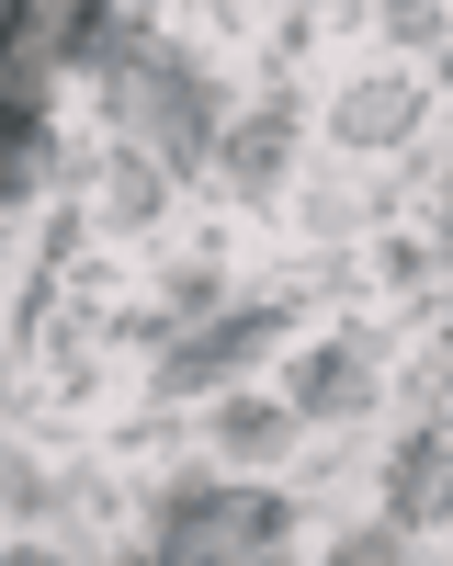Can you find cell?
I'll return each mask as SVG.
<instances>
[{"instance_id": "1", "label": "cell", "mask_w": 453, "mask_h": 566, "mask_svg": "<svg viewBox=\"0 0 453 566\" xmlns=\"http://www.w3.org/2000/svg\"><path fill=\"white\" fill-rule=\"evenodd\" d=\"M272 555H284L272 488H181L159 510V566H272Z\"/></svg>"}, {"instance_id": "2", "label": "cell", "mask_w": 453, "mask_h": 566, "mask_svg": "<svg viewBox=\"0 0 453 566\" xmlns=\"http://www.w3.org/2000/svg\"><path fill=\"white\" fill-rule=\"evenodd\" d=\"M136 136H148L159 170H204L215 159V80L181 57H148L136 69Z\"/></svg>"}, {"instance_id": "3", "label": "cell", "mask_w": 453, "mask_h": 566, "mask_svg": "<svg viewBox=\"0 0 453 566\" xmlns=\"http://www.w3.org/2000/svg\"><path fill=\"white\" fill-rule=\"evenodd\" d=\"M272 328H284V295H272V306H239V317H215L204 340H170L159 386H170V397H204V386H227V374H250V363L272 352Z\"/></svg>"}, {"instance_id": "4", "label": "cell", "mask_w": 453, "mask_h": 566, "mask_svg": "<svg viewBox=\"0 0 453 566\" xmlns=\"http://www.w3.org/2000/svg\"><path fill=\"white\" fill-rule=\"evenodd\" d=\"M431 522H453V442L408 431L397 442V533H431Z\"/></svg>"}, {"instance_id": "5", "label": "cell", "mask_w": 453, "mask_h": 566, "mask_svg": "<svg viewBox=\"0 0 453 566\" xmlns=\"http://www.w3.org/2000/svg\"><path fill=\"white\" fill-rule=\"evenodd\" d=\"M362 397H375V363H362L351 340L306 352V374H295V419H340V408H362Z\"/></svg>"}, {"instance_id": "6", "label": "cell", "mask_w": 453, "mask_h": 566, "mask_svg": "<svg viewBox=\"0 0 453 566\" xmlns=\"http://www.w3.org/2000/svg\"><path fill=\"white\" fill-rule=\"evenodd\" d=\"M408 114H420V91H408V80H351V91H340V136H351V148H397Z\"/></svg>"}, {"instance_id": "7", "label": "cell", "mask_w": 453, "mask_h": 566, "mask_svg": "<svg viewBox=\"0 0 453 566\" xmlns=\"http://www.w3.org/2000/svg\"><path fill=\"white\" fill-rule=\"evenodd\" d=\"M284 159H295V125H284V114H250V125H239V148H227V170H239V193H250V205H272Z\"/></svg>"}, {"instance_id": "8", "label": "cell", "mask_w": 453, "mask_h": 566, "mask_svg": "<svg viewBox=\"0 0 453 566\" xmlns=\"http://www.w3.org/2000/svg\"><path fill=\"white\" fill-rule=\"evenodd\" d=\"M215 442L239 453V464H261V453L295 442V408H272V397H227V408H215Z\"/></svg>"}, {"instance_id": "9", "label": "cell", "mask_w": 453, "mask_h": 566, "mask_svg": "<svg viewBox=\"0 0 453 566\" xmlns=\"http://www.w3.org/2000/svg\"><path fill=\"white\" fill-rule=\"evenodd\" d=\"M159 193H170V170H159L148 148L103 170V216H114V227H148V216H159Z\"/></svg>"}, {"instance_id": "10", "label": "cell", "mask_w": 453, "mask_h": 566, "mask_svg": "<svg viewBox=\"0 0 453 566\" xmlns=\"http://www.w3.org/2000/svg\"><path fill=\"white\" fill-rule=\"evenodd\" d=\"M12 125H23V148H12V193H34V181H45V159H57V136H45V114H34V103H23Z\"/></svg>"}, {"instance_id": "11", "label": "cell", "mask_w": 453, "mask_h": 566, "mask_svg": "<svg viewBox=\"0 0 453 566\" xmlns=\"http://www.w3.org/2000/svg\"><path fill=\"white\" fill-rule=\"evenodd\" d=\"M329 566H397V522H386V533H340Z\"/></svg>"}, {"instance_id": "12", "label": "cell", "mask_w": 453, "mask_h": 566, "mask_svg": "<svg viewBox=\"0 0 453 566\" xmlns=\"http://www.w3.org/2000/svg\"><path fill=\"white\" fill-rule=\"evenodd\" d=\"M12 566H57V555H34V544H23V555H12Z\"/></svg>"}, {"instance_id": "13", "label": "cell", "mask_w": 453, "mask_h": 566, "mask_svg": "<svg viewBox=\"0 0 453 566\" xmlns=\"http://www.w3.org/2000/svg\"><path fill=\"white\" fill-rule=\"evenodd\" d=\"M442 239H453V193H442Z\"/></svg>"}]
</instances>
